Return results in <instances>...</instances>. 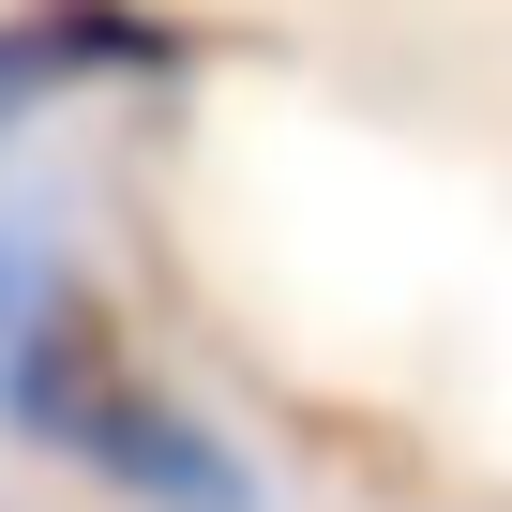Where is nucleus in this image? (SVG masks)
Returning a JSON list of instances; mask_svg holds the SVG:
<instances>
[{
	"label": "nucleus",
	"mask_w": 512,
	"mask_h": 512,
	"mask_svg": "<svg viewBox=\"0 0 512 512\" xmlns=\"http://www.w3.org/2000/svg\"><path fill=\"white\" fill-rule=\"evenodd\" d=\"M0 437L121 512H272L256 452L151 362L121 287L46 226H0Z\"/></svg>",
	"instance_id": "1"
}]
</instances>
